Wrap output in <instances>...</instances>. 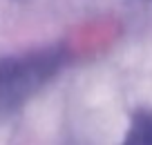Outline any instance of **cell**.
Segmentation results:
<instances>
[{
	"mask_svg": "<svg viewBox=\"0 0 152 145\" xmlns=\"http://www.w3.org/2000/svg\"><path fill=\"white\" fill-rule=\"evenodd\" d=\"M69 60L63 45L38 47L0 58V121L18 114Z\"/></svg>",
	"mask_w": 152,
	"mask_h": 145,
	"instance_id": "cell-1",
	"label": "cell"
},
{
	"mask_svg": "<svg viewBox=\"0 0 152 145\" xmlns=\"http://www.w3.org/2000/svg\"><path fill=\"white\" fill-rule=\"evenodd\" d=\"M121 145H152V107H137Z\"/></svg>",
	"mask_w": 152,
	"mask_h": 145,
	"instance_id": "cell-2",
	"label": "cell"
},
{
	"mask_svg": "<svg viewBox=\"0 0 152 145\" xmlns=\"http://www.w3.org/2000/svg\"><path fill=\"white\" fill-rule=\"evenodd\" d=\"M67 145H85V143H76V141H74V143H67Z\"/></svg>",
	"mask_w": 152,
	"mask_h": 145,
	"instance_id": "cell-3",
	"label": "cell"
}]
</instances>
